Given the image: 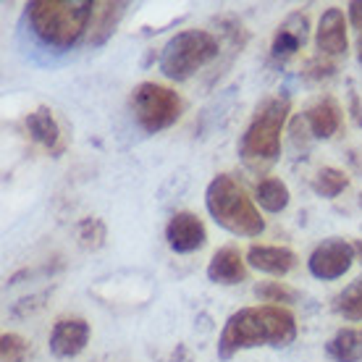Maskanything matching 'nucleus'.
I'll use <instances>...</instances> for the list:
<instances>
[{"label": "nucleus", "mask_w": 362, "mask_h": 362, "mask_svg": "<svg viewBox=\"0 0 362 362\" xmlns=\"http://www.w3.org/2000/svg\"><path fill=\"white\" fill-rule=\"evenodd\" d=\"M294 339H297V317L286 308H279V305L242 308L228 317L218 336V357L231 360L234 354L255 346L284 349Z\"/></svg>", "instance_id": "1"}, {"label": "nucleus", "mask_w": 362, "mask_h": 362, "mask_svg": "<svg viewBox=\"0 0 362 362\" xmlns=\"http://www.w3.org/2000/svg\"><path fill=\"white\" fill-rule=\"evenodd\" d=\"M95 3L92 0H32L24 18L29 32L53 50H71L90 35Z\"/></svg>", "instance_id": "2"}, {"label": "nucleus", "mask_w": 362, "mask_h": 362, "mask_svg": "<svg viewBox=\"0 0 362 362\" xmlns=\"http://www.w3.org/2000/svg\"><path fill=\"white\" fill-rule=\"evenodd\" d=\"M289 113V95L265 98L255 108L252 118H250V124L245 127V132L239 136V145H236L242 163L252 173L271 171L276 160L281 158V134H284Z\"/></svg>", "instance_id": "3"}, {"label": "nucleus", "mask_w": 362, "mask_h": 362, "mask_svg": "<svg viewBox=\"0 0 362 362\" xmlns=\"http://www.w3.org/2000/svg\"><path fill=\"white\" fill-rule=\"evenodd\" d=\"M205 208H208L210 218L221 228H226L228 234L252 239L265 231V218L260 216L255 197H250L245 187L228 173H218L208 184Z\"/></svg>", "instance_id": "4"}, {"label": "nucleus", "mask_w": 362, "mask_h": 362, "mask_svg": "<svg viewBox=\"0 0 362 362\" xmlns=\"http://www.w3.org/2000/svg\"><path fill=\"white\" fill-rule=\"evenodd\" d=\"M221 53L218 37L208 29H184L165 42L160 53V71L171 82H184Z\"/></svg>", "instance_id": "5"}, {"label": "nucleus", "mask_w": 362, "mask_h": 362, "mask_svg": "<svg viewBox=\"0 0 362 362\" xmlns=\"http://www.w3.org/2000/svg\"><path fill=\"white\" fill-rule=\"evenodd\" d=\"M129 108L134 116L136 127L145 134H160L171 129L184 113V100L179 92L158 82H142L132 90Z\"/></svg>", "instance_id": "6"}, {"label": "nucleus", "mask_w": 362, "mask_h": 362, "mask_svg": "<svg viewBox=\"0 0 362 362\" xmlns=\"http://www.w3.org/2000/svg\"><path fill=\"white\" fill-rule=\"evenodd\" d=\"M354 260H357V250H354L352 242L334 236V239L320 242V245L310 252L308 268L315 279L336 281V279H341V276L352 268Z\"/></svg>", "instance_id": "7"}, {"label": "nucleus", "mask_w": 362, "mask_h": 362, "mask_svg": "<svg viewBox=\"0 0 362 362\" xmlns=\"http://www.w3.org/2000/svg\"><path fill=\"white\" fill-rule=\"evenodd\" d=\"M165 242L176 255L197 252L208 245V228L189 210H179L173 213L168 226H165Z\"/></svg>", "instance_id": "8"}, {"label": "nucleus", "mask_w": 362, "mask_h": 362, "mask_svg": "<svg viewBox=\"0 0 362 362\" xmlns=\"http://www.w3.org/2000/svg\"><path fill=\"white\" fill-rule=\"evenodd\" d=\"M92 328L84 317H64L58 320L50 331V339H47V346L53 357L58 360H71L76 354H82L90 344Z\"/></svg>", "instance_id": "9"}, {"label": "nucleus", "mask_w": 362, "mask_h": 362, "mask_svg": "<svg viewBox=\"0 0 362 362\" xmlns=\"http://www.w3.org/2000/svg\"><path fill=\"white\" fill-rule=\"evenodd\" d=\"M346 27H349V18L344 16L341 8H326L323 16L317 21L315 29V47L317 55L323 58H341L349 50V35H346Z\"/></svg>", "instance_id": "10"}, {"label": "nucleus", "mask_w": 362, "mask_h": 362, "mask_svg": "<svg viewBox=\"0 0 362 362\" xmlns=\"http://www.w3.org/2000/svg\"><path fill=\"white\" fill-rule=\"evenodd\" d=\"M310 37V18L308 13H302V11H294L289 16L284 18L276 29V35H273V42H271V58L276 64H286L289 58L305 47Z\"/></svg>", "instance_id": "11"}, {"label": "nucleus", "mask_w": 362, "mask_h": 362, "mask_svg": "<svg viewBox=\"0 0 362 362\" xmlns=\"http://www.w3.org/2000/svg\"><path fill=\"white\" fill-rule=\"evenodd\" d=\"M247 265L268 276H286L297 268V255L289 247L279 245H252L247 250Z\"/></svg>", "instance_id": "12"}, {"label": "nucleus", "mask_w": 362, "mask_h": 362, "mask_svg": "<svg viewBox=\"0 0 362 362\" xmlns=\"http://www.w3.org/2000/svg\"><path fill=\"white\" fill-rule=\"evenodd\" d=\"M208 279L221 286H234L247 281V260L236 247H221L213 252L208 263Z\"/></svg>", "instance_id": "13"}, {"label": "nucleus", "mask_w": 362, "mask_h": 362, "mask_svg": "<svg viewBox=\"0 0 362 362\" xmlns=\"http://www.w3.org/2000/svg\"><path fill=\"white\" fill-rule=\"evenodd\" d=\"M302 121L308 124L315 139H331L341 129V105L334 98H317L308 110Z\"/></svg>", "instance_id": "14"}, {"label": "nucleus", "mask_w": 362, "mask_h": 362, "mask_svg": "<svg viewBox=\"0 0 362 362\" xmlns=\"http://www.w3.org/2000/svg\"><path fill=\"white\" fill-rule=\"evenodd\" d=\"M127 11V3H95V13H92L90 35H87V45H103L113 32H116L118 21Z\"/></svg>", "instance_id": "15"}, {"label": "nucleus", "mask_w": 362, "mask_h": 362, "mask_svg": "<svg viewBox=\"0 0 362 362\" xmlns=\"http://www.w3.org/2000/svg\"><path fill=\"white\" fill-rule=\"evenodd\" d=\"M326 357L334 362H362V326L336 331L326 341Z\"/></svg>", "instance_id": "16"}, {"label": "nucleus", "mask_w": 362, "mask_h": 362, "mask_svg": "<svg viewBox=\"0 0 362 362\" xmlns=\"http://www.w3.org/2000/svg\"><path fill=\"white\" fill-rule=\"evenodd\" d=\"M27 129H29V136L35 139L37 145L45 147V150H55L58 142H61V129H58V124H55L53 110L45 108V105H40L37 110L29 113Z\"/></svg>", "instance_id": "17"}, {"label": "nucleus", "mask_w": 362, "mask_h": 362, "mask_svg": "<svg viewBox=\"0 0 362 362\" xmlns=\"http://www.w3.org/2000/svg\"><path fill=\"white\" fill-rule=\"evenodd\" d=\"M289 187L284 184L276 176H268V179H260L257 187H255V202L260 205L268 213H281V210L289 208Z\"/></svg>", "instance_id": "18"}, {"label": "nucleus", "mask_w": 362, "mask_h": 362, "mask_svg": "<svg viewBox=\"0 0 362 362\" xmlns=\"http://www.w3.org/2000/svg\"><path fill=\"white\" fill-rule=\"evenodd\" d=\"M346 187H349V176H346L344 171H339V168H331V165L320 168V171L315 173V179H313L315 194H320V197H326V199H334L336 194H341Z\"/></svg>", "instance_id": "19"}, {"label": "nucleus", "mask_w": 362, "mask_h": 362, "mask_svg": "<svg viewBox=\"0 0 362 362\" xmlns=\"http://www.w3.org/2000/svg\"><path fill=\"white\" fill-rule=\"evenodd\" d=\"M334 310L344 317V320L360 323L362 320V281H354L352 286H346V289L336 297Z\"/></svg>", "instance_id": "20"}, {"label": "nucleus", "mask_w": 362, "mask_h": 362, "mask_svg": "<svg viewBox=\"0 0 362 362\" xmlns=\"http://www.w3.org/2000/svg\"><path fill=\"white\" fill-rule=\"evenodd\" d=\"M255 294L263 299V302H271V305H279L281 302L284 305H289V302H297V291L291 289V286H286V284H281V281H265V284H260L257 289H255Z\"/></svg>", "instance_id": "21"}, {"label": "nucleus", "mask_w": 362, "mask_h": 362, "mask_svg": "<svg viewBox=\"0 0 362 362\" xmlns=\"http://www.w3.org/2000/svg\"><path fill=\"white\" fill-rule=\"evenodd\" d=\"M29 357V341L18 334H3L0 339V362H24Z\"/></svg>", "instance_id": "22"}, {"label": "nucleus", "mask_w": 362, "mask_h": 362, "mask_svg": "<svg viewBox=\"0 0 362 362\" xmlns=\"http://www.w3.org/2000/svg\"><path fill=\"white\" fill-rule=\"evenodd\" d=\"M79 242L87 250H98L105 242V223L100 218H84L79 223Z\"/></svg>", "instance_id": "23"}, {"label": "nucleus", "mask_w": 362, "mask_h": 362, "mask_svg": "<svg viewBox=\"0 0 362 362\" xmlns=\"http://www.w3.org/2000/svg\"><path fill=\"white\" fill-rule=\"evenodd\" d=\"M331 74H336V64L331 58L313 55L308 64H305V76H308V79H326Z\"/></svg>", "instance_id": "24"}, {"label": "nucleus", "mask_w": 362, "mask_h": 362, "mask_svg": "<svg viewBox=\"0 0 362 362\" xmlns=\"http://www.w3.org/2000/svg\"><path fill=\"white\" fill-rule=\"evenodd\" d=\"M346 18H349V24L357 32H362V0H354V3L346 6Z\"/></svg>", "instance_id": "25"}, {"label": "nucleus", "mask_w": 362, "mask_h": 362, "mask_svg": "<svg viewBox=\"0 0 362 362\" xmlns=\"http://www.w3.org/2000/svg\"><path fill=\"white\" fill-rule=\"evenodd\" d=\"M352 113H354V121L362 127V103H360V98L352 92Z\"/></svg>", "instance_id": "26"}, {"label": "nucleus", "mask_w": 362, "mask_h": 362, "mask_svg": "<svg viewBox=\"0 0 362 362\" xmlns=\"http://www.w3.org/2000/svg\"><path fill=\"white\" fill-rule=\"evenodd\" d=\"M357 61L362 64V32L357 35Z\"/></svg>", "instance_id": "27"}, {"label": "nucleus", "mask_w": 362, "mask_h": 362, "mask_svg": "<svg viewBox=\"0 0 362 362\" xmlns=\"http://www.w3.org/2000/svg\"><path fill=\"white\" fill-rule=\"evenodd\" d=\"M354 250H357V255H362V242H354Z\"/></svg>", "instance_id": "28"}]
</instances>
